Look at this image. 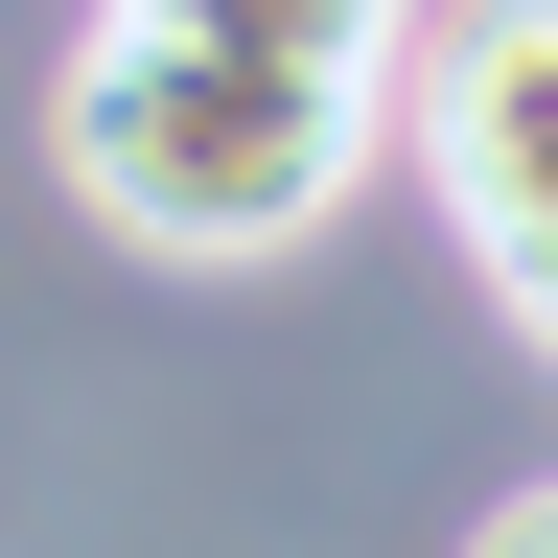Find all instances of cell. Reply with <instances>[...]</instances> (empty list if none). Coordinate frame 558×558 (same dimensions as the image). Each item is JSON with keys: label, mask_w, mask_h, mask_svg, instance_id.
Here are the masks:
<instances>
[{"label": "cell", "mask_w": 558, "mask_h": 558, "mask_svg": "<svg viewBox=\"0 0 558 558\" xmlns=\"http://www.w3.org/2000/svg\"><path fill=\"white\" fill-rule=\"evenodd\" d=\"M94 24H163V47H233V70H326V94H396L418 0H94Z\"/></svg>", "instance_id": "3957f363"}, {"label": "cell", "mask_w": 558, "mask_h": 558, "mask_svg": "<svg viewBox=\"0 0 558 558\" xmlns=\"http://www.w3.org/2000/svg\"><path fill=\"white\" fill-rule=\"evenodd\" d=\"M465 558H558V488H512V512H488V535H465Z\"/></svg>", "instance_id": "277c9868"}, {"label": "cell", "mask_w": 558, "mask_h": 558, "mask_svg": "<svg viewBox=\"0 0 558 558\" xmlns=\"http://www.w3.org/2000/svg\"><path fill=\"white\" fill-rule=\"evenodd\" d=\"M396 94H326V70H233V47H163V24H94L47 94V163L70 209H117L140 256H279L373 186Z\"/></svg>", "instance_id": "6da1fadb"}, {"label": "cell", "mask_w": 558, "mask_h": 558, "mask_svg": "<svg viewBox=\"0 0 558 558\" xmlns=\"http://www.w3.org/2000/svg\"><path fill=\"white\" fill-rule=\"evenodd\" d=\"M396 140H418V186H442V233L488 256V303L558 349V0H418Z\"/></svg>", "instance_id": "7a4b0ae2"}]
</instances>
